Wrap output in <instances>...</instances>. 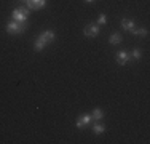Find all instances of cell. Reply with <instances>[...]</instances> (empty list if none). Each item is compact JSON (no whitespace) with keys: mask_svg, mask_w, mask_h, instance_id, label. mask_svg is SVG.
Returning <instances> with one entry per match:
<instances>
[{"mask_svg":"<svg viewBox=\"0 0 150 144\" xmlns=\"http://www.w3.org/2000/svg\"><path fill=\"white\" fill-rule=\"evenodd\" d=\"M11 18H13V21H16V23L26 24L27 19H29V10H27L26 6H18V8L13 10Z\"/></svg>","mask_w":150,"mask_h":144,"instance_id":"6da1fadb","label":"cell"},{"mask_svg":"<svg viewBox=\"0 0 150 144\" xmlns=\"http://www.w3.org/2000/svg\"><path fill=\"white\" fill-rule=\"evenodd\" d=\"M27 24H21V23H16V21H10L8 24H6V32H8L10 35H19V34H24V32L27 31Z\"/></svg>","mask_w":150,"mask_h":144,"instance_id":"7a4b0ae2","label":"cell"},{"mask_svg":"<svg viewBox=\"0 0 150 144\" xmlns=\"http://www.w3.org/2000/svg\"><path fill=\"white\" fill-rule=\"evenodd\" d=\"M99 32H101V27H99V24H96V23L86 24V26H85V29H83L85 37H88V38H94V37H98Z\"/></svg>","mask_w":150,"mask_h":144,"instance_id":"3957f363","label":"cell"},{"mask_svg":"<svg viewBox=\"0 0 150 144\" xmlns=\"http://www.w3.org/2000/svg\"><path fill=\"white\" fill-rule=\"evenodd\" d=\"M93 122V118H91V114H83V115H80V117L77 118V122H75V127L77 128H85L86 125H90Z\"/></svg>","mask_w":150,"mask_h":144,"instance_id":"277c9868","label":"cell"},{"mask_svg":"<svg viewBox=\"0 0 150 144\" xmlns=\"http://www.w3.org/2000/svg\"><path fill=\"white\" fill-rule=\"evenodd\" d=\"M129 53L126 51V50H121V51L117 53V56H115V59H117V64H120V66H125V64H128L129 63Z\"/></svg>","mask_w":150,"mask_h":144,"instance_id":"5b68a950","label":"cell"},{"mask_svg":"<svg viewBox=\"0 0 150 144\" xmlns=\"http://www.w3.org/2000/svg\"><path fill=\"white\" fill-rule=\"evenodd\" d=\"M26 5L29 10H42L45 8L46 0H26Z\"/></svg>","mask_w":150,"mask_h":144,"instance_id":"8992f818","label":"cell"},{"mask_svg":"<svg viewBox=\"0 0 150 144\" xmlns=\"http://www.w3.org/2000/svg\"><path fill=\"white\" fill-rule=\"evenodd\" d=\"M38 37H40L42 40H43L46 45H48V43H53V42H54V37H56V35H54V32H53V31H45V32H42Z\"/></svg>","mask_w":150,"mask_h":144,"instance_id":"52a82bcc","label":"cell"},{"mask_svg":"<svg viewBox=\"0 0 150 144\" xmlns=\"http://www.w3.org/2000/svg\"><path fill=\"white\" fill-rule=\"evenodd\" d=\"M121 27L125 29V31H133V29L136 27V24H134V21L133 19H128V18H123L121 19Z\"/></svg>","mask_w":150,"mask_h":144,"instance_id":"ba28073f","label":"cell"},{"mask_svg":"<svg viewBox=\"0 0 150 144\" xmlns=\"http://www.w3.org/2000/svg\"><path fill=\"white\" fill-rule=\"evenodd\" d=\"M91 118L96 120V122H101L102 118H104V110H102L101 107H96V109L91 112Z\"/></svg>","mask_w":150,"mask_h":144,"instance_id":"9c48e42d","label":"cell"},{"mask_svg":"<svg viewBox=\"0 0 150 144\" xmlns=\"http://www.w3.org/2000/svg\"><path fill=\"white\" fill-rule=\"evenodd\" d=\"M121 40H123V38H121L120 32H113V34L109 37V43H110V45H118V43H121Z\"/></svg>","mask_w":150,"mask_h":144,"instance_id":"30bf717a","label":"cell"},{"mask_svg":"<svg viewBox=\"0 0 150 144\" xmlns=\"http://www.w3.org/2000/svg\"><path fill=\"white\" fill-rule=\"evenodd\" d=\"M131 34H133V35H139V37H147V35H149V31H147V29H144V27H141V29H139V27H134L133 31H131Z\"/></svg>","mask_w":150,"mask_h":144,"instance_id":"8fae6325","label":"cell"},{"mask_svg":"<svg viewBox=\"0 0 150 144\" xmlns=\"http://www.w3.org/2000/svg\"><path fill=\"white\" fill-rule=\"evenodd\" d=\"M93 131H94V135H102V133L105 131V125H104V123H99V122H96V123L93 125Z\"/></svg>","mask_w":150,"mask_h":144,"instance_id":"7c38bea8","label":"cell"},{"mask_svg":"<svg viewBox=\"0 0 150 144\" xmlns=\"http://www.w3.org/2000/svg\"><path fill=\"white\" fill-rule=\"evenodd\" d=\"M45 46H46V43L42 40L40 37H37V40H35V43H34V48H35V51H43L45 50Z\"/></svg>","mask_w":150,"mask_h":144,"instance_id":"4fadbf2b","label":"cell"},{"mask_svg":"<svg viewBox=\"0 0 150 144\" xmlns=\"http://www.w3.org/2000/svg\"><path fill=\"white\" fill-rule=\"evenodd\" d=\"M131 56H133V59H134V61H139V59L142 58V51H141L139 48H134L133 51H131Z\"/></svg>","mask_w":150,"mask_h":144,"instance_id":"5bb4252c","label":"cell"},{"mask_svg":"<svg viewBox=\"0 0 150 144\" xmlns=\"http://www.w3.org/2000/svg\"><path fill=\"white\" fill-rule=\"evenodd\" d=\"M105 23H107V16H105V13H102L101 16L98 18V23H96V24H99V26H104Z\"/></svg>","mask_w":150,"mask_h":144,"instance_id":"9a60e30c","label":"cell"},{"mask_svg":"<svg viewBox=\"0 0 150 144\" xmlns=\"http://www.w3.org/2000/svg\"><path fill=\"white\" fill-rule=\"evenodd\" d=\"M86 3H93V2H96V0H85Z\"/></svg>","mask_w":150,"mask_h":144,"instance_id":"2e32d148","label":"cell"},{"mask_svg":"<svg viewBox=\"0 0 150 144\" xmlns=\"http://www.w3.org/2000/svg\"><path fill=\"white\" fill-rule=\"evenodd\" d=\"M24 2H26V0H24Z\"/></svg>","mask_w":150,"mask_h":144,"instance_id":"e0dca14e","label":"cell"}]
</instances>
